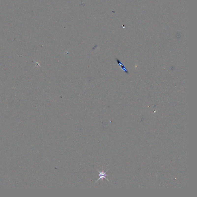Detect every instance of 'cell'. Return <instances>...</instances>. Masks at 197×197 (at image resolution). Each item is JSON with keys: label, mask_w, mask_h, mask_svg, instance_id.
Listing matches in <instances>:
<instances>
[{"label": "cell", "mask_w": 197, "mask_h": 197, "mask_svg": "<svg viewBox=\"0 0 197 197\" xmlns=\"http://www.w3.org/2000/svg\"><path fill=\"white\" fill-rule=\"evenodd\" d=\"M108 170H107L106 172H104V171H99V170H97L99 172V178L98 179V180H97L96 182H96L99 180H103L104 179H105L106 180H107L109 181L108 179L106 178V176H110V175L106 174V172H107V171Z\"/></svg>", "instance_id": "1"}]
</instances>
